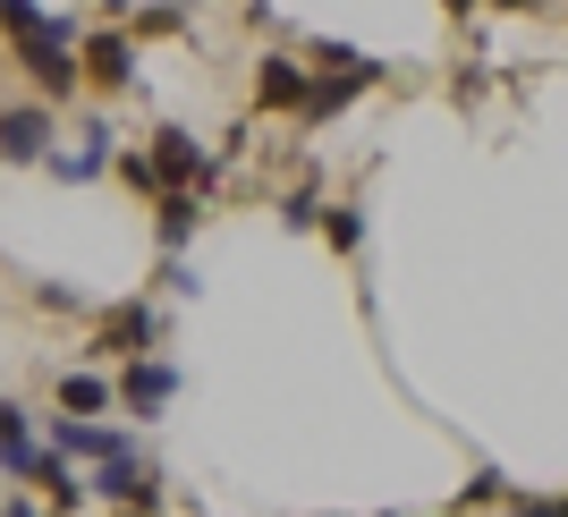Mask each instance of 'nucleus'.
I'll return each instance as SVG.
<instances>
[{
	"instance_id": "obj_1",
	"label": "nucleus",
	"mask_w": 568,
	"mask_h": 517,
	"mask_svg": "<svg viewBox=\"0 0 568 517\" xmlns=\"http://www.w3.org/2000/svg\"><path fill=\"white\" fill-rule=\"evenodd\" d=\"M162 348V323H153V306H111L102 314V331H94V356H111V365H136V356H153Z\"/></svg>"
},
{
	"instance_id": "obj_2",
	"label": "nucleus",
	"mask_w": 568,
	"mask_h": 517,
	"mask_svg": "<svg viewBox=\"0 0 568 517\" xmlns=\"http://www.w3.org/2000/svg\"><path fill=\"white\" fill-rule=\"evenodd\" d=\"M111 399L128 407V416H162V407L179 399V365H170V356H136V365H119Z\"/></svg>"
},
{
	"instance_id": "obj_3",
	"label": "nucleus",
	"mask_w": 568,
	"mask_h": 517,
	"mask_svg": "<svg viewBox=\"0 0 568 517\" xmlns=\"http://www.w3.org/2000/svg\"><path fill=\"white\" fill-rule=\"evenodd\" d=\"M144 162H153V179H162V195H170V187H187V195H204V187H213V162H204V144H195L187 128H162Z\"/></svg>"
},
{
	"instance_id": "obj_4",
	"label": "nucleus",
	"mask_w": 568,
	"mask_h": 517,
	"mask_svg": "<svg viewBox=\"0 0 568 517\" xmlns=\"http://www.w3.org/2000/svg\"><path fill=\"white\" fill-rule=\"evenodd\" d=\"M51 458H136L128 424H77V416H51Z\"/></svg>"
},
{
	"instance_id": "obj_5",
	"label": "nucleus",
	"mask_w": 568,
	"mask_h": 517,
	"mask_svg": "<svg viewBox=\"0 0 568 517\" xmlns=\"http://www.w3.org/2000/svg\"><path fill=\"white\" fill-rule=\"evenodd\" d=\"M77 77H85V85H102V94H128V85H136V43H128V34H85Z\"/></svg>"
},
{
	"instance_id": "obj_6",
	"label": "nucleus",
	"mask_w": 568,
	"mask_h": 517,
	"mask_svg": "<svg viewBox=\"0 0 568 517\" xmlns=\"http://www.w3.org/2000/svg\"><path fill=\"white\" fill-rule=\"evenodd\" d=\"M51 144H60V128H51L43 102H18V111H0V162H51Z\"/></svg>"
},
{
	"instance_id": "obj_7",
	"label": "nucleus",
	"mask_w": 568,
	"mask_h": 517,
	"mask_svg": "<svg viewBox=\"0 0 568 517\" xmlns=\"http://www.w3.org/2000/svg\"><path fill=\"white\" fill-rule=\"evenodd\" d=\"M119 500V509H153V500H162V475H153V467H144V458H102V475H94V484H85V500Z\"/></svg>"
},
{
	"instance_id": "obj_8",
	"label": "nucleus",
	"mask_w": 568,
	"mask_h": 517,
	"mask_svg": "<svg viewBox=\"0 0 568 517\" xmlns=\"http://www.w3.org/2000/svg\"><path fill=\"white\" fill-rule=\"evenodd\" d=\"M374 60H356V69L348 77H314V85H306V102H297V119H306V128H323V119H339V111H348V102L356 94H365V85H374Z\"/></svg>"
},
{
	"instance_id": "obj_9",
	"label": "nucleus",
	"mask_w": 568,
	"mask_h": 517,
	"mask_svg": "<svg viewBox=\"0 0 568 517\" xmlns=\"http://www.w3.org/2000/svg\"><path fill=\"white\" fill-rule=\"evenodd\" d=\"M195 221H204V195H187V187H170V195H162V212H153V237H162V255H170V263L187 255V237H195Z\"/></svg>"
},
{
	"instance_id": "obj_10",
	"label": "nucleus",
	"mask_w": 568,
	"mask_h": 517,
	"mask_svg": "<svg viewBox=\"0 0 568 517\" xmlns=\"http://www.w3.org/2000/svg\"><path fill=\"white\" fill-rule=\"evenodd\" d=\"M306 85H314V77L297 69V60H281V51L255 69V102H263V111H297V102H306Z\"/></svg>"
},
{
	"instance_id": "obj_11",
	"label": "nucleus",
	"mask_w": 568,
	"mask_h": 517,
	"mask_svg": "<svg viewBox=\"0 0 568 517\" xmlns=\"http://www.w3.org/2000/svg\"><path fill=\"white\" fill-rule=\"evenodd\" d=\"M51 170H60L69 187H85V179H102V170H111V128H85V144H77L69 162H51Z\"/></svg>"
},
{
	"instance_id": "obj_12",
	"label": "nucleus",
	"mask_w": 568,
	"mask_h": 517,
	"mask_svg": "<svg viewBox=\"0 0 568 517\" xmlns=\"http://www.w3.org/2000/svg\"><path fill=\"white\" fill-rule=\"evenodd\" d=\"M60 407H69L77 424H94L102 407H111V382L102 374H60Z\"/></svg>"
},
{
	"instance_id": "obj_13",
	"label": "nucleus",
	"mask_w": 568,
	"mask_h": 517,
	"mask_svg": "<svg viewBox=\"0 0 568 517\" xmlns=\"http://www.w3.org/2000/svg\"><path fill=\"white\" fill-rule=\"evenodd\" d=\"M314 230H332L339 255H356V246H365V212H356V204H332L323 221H314Z\"/></svg>"
},
{
	"instance_id": "obj_14",
	"label": "nucleus",
	"mask_w": 568,
	"mask_h": 517,
	"mask_svg": "<svg viewBox=\"0 0 568 517\" xmlns=\"http://www.w3.org/2000/svg\"><path fill=\"white\" fill-rule=\"evenodd\" d=\"M179 26H187V9H136V18H128V43H136V34H179Z\"/></svg>"
},
{
	"instance_id": "obj_15",
	"label": "nucleus",
	"mask_w": 568,
	"mask_h": 517,
	"mask_svg": "<svg viewBox=\"0 0 568 517\" xmlns=\"http://www.w3.org/2000/svg\"><path fill=\"white\" fill-rule=\"evenodd\" d=\"M500 493H509V475H500V467H475L467 493H458V509H484V500H500Z\"/></svg>"
},
{
	"instance_id": "obj_16",
	"label": "nucleus",
	"mask_w": 568,
	"mask_h": 517,
	"mask_svg": "<svg viewBox=\"0 0 568 517\" xmlns=\"http://www.w3.org/2000/svg\"><path fill=\"white\" fill-rule=\"evenodd\" d=\"M281 221H288V230H314V221H323V187L306 179V187L288 195V212H281Z\"/></svg>"
},
{
	"instance_id": "obj_17",
	"label": "nucleus",
	"mask_w": 568,
	"mask_h": 517,
	"mask_svg": "<svg viewBox=\"0 0 568 517\" xmlns=\"http://www.w3.org/2000/svg\"><path fill=\"white\" fill-rule=\"evenodd\" d=\"M111 162H119V179H128V187H144V195L162 187V179H153V162H144V153H111Z\"/></svg>"
},
{
	"instance_id": "obj_18",
	"label": "nucleus",
	"mask_w": 568,
	"mask_h": 517,
	"mask_svg": "<svg viewBox=\"0 0 568 517\" xmlns=\"http://www.w3.org/2000/svg\"><path fill=\"white\" fill-rule=\"evenodd\" d=\"M34 306H43V314H77L85 297H77V288H60V281H43V288H34Z\"/></svg>"
},
{
	"instance_id": "obj_19",
	"label": "nucleus",
	"mask_w": 568,
	"mask_h": 517,
	"mask_svg": "<svg viewBox=\"0 0 568 517\" xmlns=\"http://www.w3.org/2000/svg\"><path fill=\"white\" fill-rule=\"evenodd\" d=\"M518 517H560V500H551V493H544V500H526V509H518Z\"/></svg>"
},
{
	"instance_id": "obj_20",
	"label": "nucleus",
	"mask_w": 568,
	"mask_h": 517,
	"mask_svg": "<svg viewBox=\"0 0 568 517\" xmlns=\"http://www.w3.org/2000/svg\"><path fill=\"white\" fill-rule=\"evenodd\" d=\"M0 517H34V509H26V500H9V509H0Z\"/></svg>"
},
{
	"instance_id": "obj_21",
	"label": "nucleus",
	"mask_w": 568,
	"mask_h": 517,
	"mask_svg": "<svg viewBox=\"0 0 568 517\" xmlns=\"http://www.w3.org/2000/svg\"><path fill=\"white\" fill-rule=\"evenodd\" d=\"M467 9H475V0H450V18H467Z\"/></svg>"
},
{
	"instance_id": "obj_22",
	"label": "nucleus",
	"mask_w": 568,
	"mask_h": 517,
	"mask_svg": "<svg viewBox=\"0 0 568 517\" xmlns=\"http://www.w3.org/2000/svg\"><path fill=\"white\" fill-rule=\"evenodd\" d=\"M500 9H526V0H500Z\"/></svg>"
}]
</instances>
